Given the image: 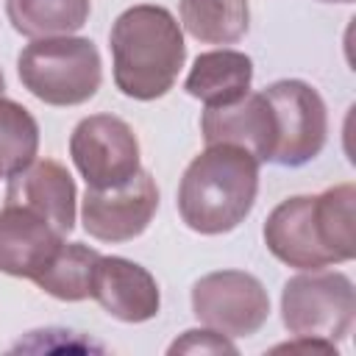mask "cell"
<instances>
[{"label": "cell", "mask_w": 356, "mask_h": 356, "mask_svg": "<svg viewBox=\"0 0 356 356\" xmlns=\"http://www.w3.org/2000/svg\"><path fill=\"white\" fill-rule=\"evenodd\" d=\"M259 164L239 145H206L178 184V214L186 228L217 236L245 222L259 195Z\"/></svg>", "instance_id": "1"}, {"label": "cell", "mask_w": 356, "mask_h": 356, "mask_svg": "<svg viewBox=\"0 0 356 356\" xmlns=\"http://www.w3.org/2000/svg\"><path fill=\"white\" fill-rule=\"evenodd\" d=\"M114 83L125 97H164L186 61L184 31L164 6L139 3L125 8L108 33Z\"/></svg>", "instance_id": "2"}, {"label": "cell", "mask_w": 356, "mask_h": 356, "mask_svg": "<svg viewBox=\"0 0 356 356\" xmlns=\"http://www.w3.org/2000/svg\"><path fill=\"white\" fill-rule=\"evenodd\" d=\"M22 86L47 106H81L100 89L103 64L92 39H33L17 58Z\"/></svg>", "instance_id": "3"}, {"label": "cell", "mask_w": 356, "mask_h": 356, "mask_svg": "<svg viewBox=\"0 0 356 356\" xmlns=\"http://www.w3.org/2000/svg\"><path fill=\"white\" fill-rule=\"evenodd\" d=\"M281 320L289 334L337 345L356 320V289L345 273L303 270L284 284Z\"/></svg>", "instance_id": "4"}, {"label": "cell", "mask_w": 356, "mask_h": 356, "mask_svg": "<svg viewBox=\"0 0 356 356\" xmlns=\"http://www.w3.org/2000/svg\"><path fill=\"white\" fill-rule=\"evenodd\" d=\"M275 117L273 164L300 167L320 156L328 139V111L320 92L298 78L275 81L264 89Z\"/></svg>", "instance_id": "5"}, {"label": "cell", "mask_w": 356, "mask_h": 356, "mask_svg": "<svg viewBox=\"0 0 356 356\" xmlns=\"http://www.w3.org/2000/svg\"><path fill=\"white\" fill-rule=\"evenodd\" d=\"M70 156L89 189H111L134 178L139 167V139L114 114L83 117L70 136Z\"/></svg>", "instance_id": "6"}, {"label": "cell", "mask_w": 356, "mask_h": 356, "mask_svg": "<svg viewBox=\"0 0 356 356\" xmlns=\"http://www.w3.org/2000/svg\"><path fill=\"white\" fill-rule=\"evenodd\" d=\"M192 314L225 337H250L267 323L270 298L256 275L245 270H217L195 281Z\"/></svg>", "instance_id": "7"}, {"label": "cell", "mask_w": 356, "mask_h": 356, "mask_svg": "<svg viewBox=\"0 0 356 356\" xmlns=\"http://www.w3.org/2000/svg\"><path fill=\"white\" fill-rule=\"evenodd\" d=\"M159 209V186L147 170H139L120 186L89 189L81 203L83 231L97 242H131L150 225Z\"/></svg>", "instance_id": "8"}, {"label": "cell", "mask_w": 356, "mask_h": 356, "mask_svg": "<svg viewBox=\"0 0 356 356\" xmlns=\"http://www.w3.org/2000/svg\"><path fill=\"white\" fill-rule=\"evenodd\" d=\"M61 245L64 234L42 214L17 203L0 209V273L33 281Z\"/></svg>", "instance_id": "9"}, {"label": "cell", "mask_w": 356, "mask_h": 356, "mask_svg": "<svg viewBox=\"0 0 356 356\" xmlns=\"http://www.w3.org/2000/svg\"><path fill=\"white\" fill-rule=\"evenodd\" d=\"M264 245L267 250L298 270H320L334 264L314 220V195H295L281 200L264 222Z\"/></svg>", "instance_id": "10"}, {"label": "cell", "mask_w": 356, "mask_h": 356, "mask_svg": "<svg viewBox=\"0 0 356 356\" xmlns=\"http://www.w3.org/2000/svg\"><path fill=\"white\" fill-rule=\"evenodd\" d=\"M92 298L106 314L122 323H145L159 314L161 295L156 278L136 261L122 256H100Z\"/></svg>", "instance_id": "11"}, {"label": "cell", "mask_w": 356, "mask_h": 356, "mask_svg": "<svg viewBox=\"0 0 356 356\" xmlns=\"http://www.w3.org/2000/svg\"><path fill=\"white\" fill-rule=\"evenodd\" d=\"M200 134L206 145H239L259 161L273 159L275 147V117L264 92H248L228 106H211L200 117Z\"/></svg>", "instance_id": "12"}, {"label": "cell", "mask_w": 356, "mask_h": 356, "mask_svg": "<svg viewBox=\"0 0 356 356\" xmlns=\"http://www.w3.org/2000/svg\"><path fill=\"white\" fill-rule=\"evenodd\" d=\"M75 197L78 192L72 175L53 159H33L25 170L14 172L6 186V203L42 214L64 236L75 228Z\"/></svg>", "instance_id": "13"}, {"label": "cell", "mask_w": 356, "mask_h": 356, "mask_svg": "<svg viewBox=\"0 0 356 356\" xmlns=\"http://www.w3.org/2000/svg\"><path fill=\"white\" fill-rule=\"evenodd\" d=\"M253 61L239 50H209L192 61V70L184 81L186 95L197 97L206 108L228 106L250 92Z\"/></svg>", "instance_id": "14"}, {"label": "cell", "mask_w": 356, "mask_h": 356, "mask_svg": "<svg viewBox=\"0 0 356 356\" xmlns=\"http://www.w3.org/2000/svg\"><path fill=\"white\" fill-rule=\"evenodd\" d=\"M92 0H6L8 22L28 39L72 36L89 19Z\"/></svg>", "instance_id": "15"}, {"label": "cell", "mask_w": 356, "mask_h": 356, "mask_svg": "<svg viewBox=\"0 0 356 356\" xmlns=\"http://www.w3.org/2000/svg\"><path fill=\"white\" fill-rule=\"evenodd\" d=\"M181 25L203 44H234L248 33V0H178Z\"/></svg>", "instance_id": "16"}, {"label": "cell", "mask_w": 356, "mask_h": 356, "mask_svg": "<svg viewBox=\"0 0 356 356\" xmlns=\"http://www.w3.org/2000/svg\"><path fill=\"white\" fill-rule=\"evenodd\" d=\"M314 220L331 261H350L356 256V186L345 181L314 195Z\"/></svg>", "instance_id": "17"}, {"label": "cell", "mask_w": 356, "mask_h": 356, "mask_svg": "<svg viewBox=\"0 0 356 356\" xmlns=\"http://www.w3.org/2000/svg\"><path fill=\"white\" fill-rule=\"evenodd\" d=\"M100 256L103 253H97L83 242H64L50 259V264L33 278V284L42 292L53 295L56 300H67V303L86 300L92 298V281Z\"/></svg>", "instance_id": "18"}, {"label": "cell", "mask_w": 356, "mask_h": 356, "mask_svg": "<svg viewBox=\"0 0 356 356\" xmlns=\"http://www.w3.org/2000/svg\"><path fill=\"white\" fill-rule=\"evenodd\" d=\"M39 150V122L33 114L0 95V178L25 170Z\"/></svg>", "instance_id": "19"}, {"label": "cell", "mask_w": 356, "mask_h": 356, "mask_svg": "<svg viewBox=\"0 0 356 356\" xmlns=\"http://www.w3.org/2000/svg\"><path fill=\"white\" fill-rule=\"evenodd\" d=\"M197 350L200 353H236V345L214 328H203V331L189 328V331H184L181 339H175L170 345V353H197Z\"/></svg>", "instance_id": "20"}, {"label": "cell", "mask_w": 356, "mask_h": 356, "mask_svg": "<svg viewBox=\"0 0 356 356\" xmlns=\"http://www.w3.org/2000/svg\"><path fill=\"white\" fill-rule=\"evenodd\" d=\"M6 92V81H3V70H0V95Z\"/></svg>", "instance_id": "21"}, {"label": "cell", "mask_w": 356, "mask_h": 356, "mask_svg": "<svg viewBox=\"0 0 356 356\" xmlns=\"http://www.w3.org/2000/svg\"><path fill=\"white\" fill-rule=\"evenodd\" d=\"M320 3H353V0H320Z\"/></svg>", "instance_id": "22"}]
</instances>
